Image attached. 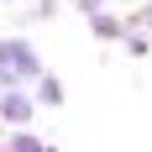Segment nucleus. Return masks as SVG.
I'll return each instance as SVG.
<instances>
[{"label": "nucleus", "mask_w": 152, "mask_h": 152, "mask_svg": "<svg viewBox=\"0 0 152 152\" xmlns=\"http://www.w3.org/2000/svg\"><path fill=\"white\" fill-rule=\"evenodd\" d=\"M5 115L11 121H26V100H5Z\"/></svg>", "instance_id": "obj_1"}, {"label": "nucleus", "mask_w": 152, "mask_h": 152, "mask_svg": "<svg viewBox=\"0 0 152 152\" xmlns=\"http://www.w3.org/2000/svg\"><path fill=\"white\" fill-rule=\"evenodd\" d=\"M11 152H42V147H37L31 137H16V142H11Z\"/></svg>", "instance_id": "obj_2"}]
</instances>
